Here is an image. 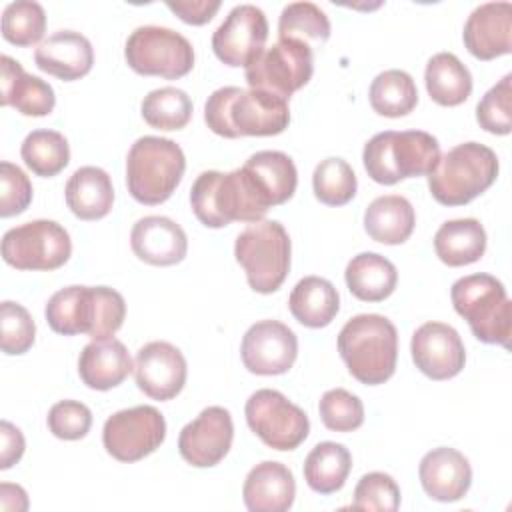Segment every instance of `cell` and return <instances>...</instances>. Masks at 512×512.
I'll return each instance as SVG.
<instances>
[{
	"label": "cell",
	"mask_w": 512,
	"mask_h": 512,
	"mask_svg": "<svg viewBox=\"0 0 512 512\" xmlns=\"http://www.w3.org/2000/svg\"><path fill=\"white\" fill-rule=\"evenodd\" d=\"M208 128L222 138L276 136L288 128V100L264 90L222 86L204 104Z\"/></svg>",
	"instance_id": "cell-1"
},
{
	"label": "cell",
	"mask_w": 512,
	"mask_h": 512,
	"mask_svg": "<svg viewBox=\"0 0 512 512\" xmlns=\"http://www.w3.org/2000/svg\"><path fill=\"white\" fill-rule=\"evenodd\" d=\"M194 216L206 228H224L230 222H258L270 204L254 182L252 174L240 166L232 172L206 170L190 188Z\"/></svg>",
	"instance_id": "cell-2"
},
{
	"label": "cell",
	"mask_w": 512,
	"mask_h": 512,
	"mask_svg": "<svg viewBox=\"0 0 512 512\" xmlns=\"http://www.w3.org/2000/svg\"><path fill=\"white\" fill-rule=\"evenodd\" d=\"M44 314L56 334H88L92 340H102L122 328L126 302L108 286H66L52 294Z\"/></svg>",
	"instance_id": "cell-3"
},
{
	"label": "cell",
	"mask_w": 512,
	"mask_h": 512,
	"mask_svg": "<svg viewBox=\"0 0 512 512\" xmlns=\"http://www.w3.org/2000/svg\"><path fill=\"white\" fill-rule=\"evenodd\" d=\"M338 352L358 382L366 386L384 384L396 370V326L380 314H358L342 326Z\"/></svg>",
	"instance_id": "cell-4"
},
{
	"label": "cell",
	"mask_w": 512,
	"mask_h": 512,
	"mask_svg": "<svg viewBox=\"0 0 512 512\" xmlns=\"http://www.w3.org/2000/svg\"><path fill=\"white\" fill-rule=\"evenodd\" d=\"M440 160L438 140L424 130L378 132L366 144L362 162L378 184H396L406 178L428 176Z\"/></svg>",
	"instance_id": "cell-5"
},
{
	"label": "cell",
	"mask_w": 512,
	"mask_h": 512,
	"mask_svg": "<svg viewBox=\"0 0 512 512\" xmlns=\"http://www.w3.org/2000/svg\"><path fill=\"white\" fill-rule=\"evenodd\" d=\"M498 156L480 142H464L440 156L428 174V188L444 206H464L488 190L498 176Z\"/></svg>",
	"instance_id": "cell-6"
},
{
	"label": "cell",
	"mask_w": 512,
	"mask_h": 512,
	"mask_svg": "<svg viewBox=\"0 0 512 512\" xmlns=\"http://www.w3.org/2000/svg\"><path fill=\"white\" fill-rule=\"evenodd\" d=\"M186 170L182 148L162 136L138 138L126 156V186L130 196L146 206L166 202Z\"/></svg>",
	"instance_id": "cell-7"
},
{
	"label": "cell",
	"mask_w": 512,
	"mask_h": 512,
	"mask_svg": "<svg viewBox=\"0 0 512 512\" xmlns=\"http://www.w3.org/2000/svg\"><path fill=\"white\" fill-rule=\"evenodd\" d=\"M454 310L484 344L508 346L512 334V304L504 284L490 274L462 276L450 290Z\"/></svg>",
	"instance_id": "cell-8"
},
{
	"label": "cell",
	"mask_w": 512,
	"mask_h": 512,
	"mask_svg": "<svg viewBox=\"0 0 512 512\" xmlns=\"http://www.w3.org/2000/svg\"><path fill=\"white\" fill-rule=\"evenodd\" d=\"M290 236L276 220L248 224L234 242L236 262L244 268L248 286L260 294L276 292L290 270Z\"/></svg>",
	"instance_id": "cell-9"
},
{
	"label": "cell",
	"mask_w": 512,
	"mask_h": 512,
	"mask_svg": "<svg viewBox=\"0 0 512 512\" xmlns=\"http://www.w3.org/2000/svg\"><path fill=\"white\" fill-rule=\"evenodd\" d=\"M124 58L142 76L176 80L194 68V48L186 36L166 26H138L126 40Z\"/></svg>",
	"instance_id": "cell-10"
},
{
	"label": "cell",
	"mask_w": 512,
	"mask_h": 512,
	"mask_svg": "<svg viewBox=\"0 0 512 512\" xmlns=\"http://www.w3.org/2000/svg\"><path fill=\"white\" fill-rule=\"evenodd\" d=\"M70 254V234L54 220H30L2 236V258L16 270H56Z\"/></svg>",
	"instance_id": "cell-11"
},
{
	"label": "cell",
	"mask_w": 512,
	"mask_h": 512,
	"mask_svg": "<svg viewBox=\"0 0 512 512\" xmlns=\"http://www.w3.org/2000/svg\"><path fill=\"white\" fill-rule=\"evenodd\" d=\"M314 72L312 48L294 38H282L246 66L250 88L270 92L288 100L296 90L306 86Z\"/></svg>",
	"instance_id": "cell-12"
},
{
	"label": "cell",
	"mask_w": 512,
	"mask_h": 512,
	"mask_svg": "<svg viewBox=\"0 0 512 512\" xmlns=\"http://www.w3.org/2000/svg\"><path fill=\"white\" fill-rule=\"evenodd\" d=\"M244 414L250 430L266 446L280 452L298 448L310 432L306 412L272 388H262L250 394Z\"/></svg>",
	"instance_id": "cell-13"
},
{
	"label": "cell",
	"mask_w": 512,
	"mask_h": 512,
	"mask_svg": "<svg viewBox=\"0 0 512 512\" xmlns=\"http://www.w3.org/2000/svg\"><path fill=\"white\" fill-rule=\"evenodd\" d=\"M166 438V420L154 406L142 404L114 412L102 428V444L118 462H138Z\"/></svg>",
	"instance_id": "cell-14"
},
{
	"label": "cell",
	"mask_w": 512,
	"mask_h": 512,
	"mask_svg": "<svg viewBox=\"0 0 512 512\" xmlns=\"http://www.w3.org/2000/svg\"><path fill=\"white\" fill-rule=\"evenodd\" d=\"M266 40V14L254 4H238L214 30L212 50L222 64L232 68H246L264 52Z\"/></svg>",
	"instance_id": "cell-15"
},
{
	"label": "cell",
	"mask_w": 512,
	"mask_h": 512,
	"mask_svg": "<svg viewBox=\"0 0 512 512\" xmlns=\"http://www.w3.org/2000/svg\"><path fill=\"white\" fill-rule=\"evenodd\" d=\"M240 356L248 372L258 376L286 374L298 356L296 334L278 320H260L242 336Z\"/></svg>",
	"instance_id": "cell-16"
},
{
	"label": "cell",
	"mask_w": 512,
	"mask_h": 512,
	"mask_svg": "<svg viewBox=\"0 0 512 512\" xmlns=\"http://www.w3.org/2000/svg\"><path fill=\"white\" fill-rule=\"evenodd\" d=\"M232 440L234 424L230 412L222 406H208L180 430L178 452L188 464L210 468L230 452Z\"/></svg>",
	"instance_id": "cell-17"
},
{
	"label": "cell",
	"mask_w": 512,
	"mask_h": 512,
	"mask_svg": "<svg viewBox=\"0 0 512 512\" xmlns=\"http://www.w3.org/2000/svg\"><path fill=\"white\" fill-rule=\"evenodd\" d=\"M188 376V366L184 354L170 342L154 340L144 344L136 352L134 378L136 386L154 400L176 398Z\"/></svg>",
	"instance_id": "cell-18"
},
{
	"label": "cell",
	"mask_w": 512,
	"mask_h": 512,
	"mask_svg": "<svg viewBox=\"0 0 512 512\" xmlns=\"http://www.w3.org/2000/svg\"><path fill=\"white\" fill-rule=\"evenodd\" d=\"M410 352L416 368L432 380L454 378L466 364V350L460 334L444 322H426L416 328Z\"/></svg>",
	"instance_id": "cell-19"
},
{
	"label": "cell",
	"mask_w": 512,
	"mask_h": 512,
	"mask_svg": "<svg viewBox=\"0 0 512 512\" xmlns=\"http://www.w3.org/2000/svg\"><path fill=\"white\" fill-rule=\"evenodd\" d=\"M466 50L478 60H494L512 52V4L486 2L476 6L462 32Z\"/></svg>",
	"instance_id": "cell-20"
},
{
	"label": "cell",
	"mask_w": 512,
	"mask_h": 512,
	"mask_svg": "<svg viewBox=\"0 0 512 512\" xmlns=\"http://www.w3.org/2000/svg\"><path fill=\"white\" fill-rule=\"evenodd\" d=\"M424 492L438 502L460 500L472 484V468L468 458L456 448L440 446L424 454L418 466Z\"/></svg>",
	"instance_id": "cell-21"
},
{
	"label": "cell",
	"mask_w": 512,
	"mask_h": 512,
	"mask_svg": "<svg viewBox=\"0 0 512 512\" xmlns=\"http://www.w3.org/2000/svg\"><path fill=\"white\" fill-rule=\"evenodd\" d=\"M132 252L146 264L172 266L184 260L188 238L180 224L166 216H144L130 232Z\"/></svg>",
	"instance_id": "cell-22"
},
{
	"label": "cell",
	"mask_w": 512,
	"mask_h": 512,
	"mask_svg": "<svg viewBox=\"0 0 512 512\" xmlns=\"http://www.w3.org/2000/svg\"><path fill=\"white\" fill-rule=\"evenodd\" d=\"M34 62L42 72L72 82L92 70L94 50L84 34L58 30L40 42L34 52Z\"/></svg>",
	"instance_id": "cell-23"
},
{
	"label": "cell",
	"mask_w": 512,
	"mask_h": 512,
	"mask_svg": "<svg viewBox=\"0 0 512 512\" xmlns=\"http://www.w3.org/2000/svg\"><path fill=\"white\" fill-rule=\"evenodd\" d=\"M296 482L288 466L274 460L256 464L242 486V498L250 512H286L294 504Z\"/></svg>",
	"instance_id": "cell-24"
},
{
	"label": "cell",
	"mask_w": 512,
	"mask_h": 512,
	"mask_svg": "<svg viewBox=\"0 0 512 512\" xmlns=\"http://www.w3.org/2000/svg\"><path fill=\"white\" fill-rule=\"evenodd\" d=\"M2 106H12L24 116H48L54 110V88L38 76L24 72L22 64L10 56H0Z\"/></svg>",
	"instance_id": "cell-25"
},
{
	"label": "cell",
	"mask_w": 512,
	"mask_h": 512,
	"mask_svg": "<svg viewBox=\"0 0 512 512\" xmlns=\"http://www.w3.org/2000/svg\"><path fill=\"white\" fill-rule=\"evenodd\" d=\"M134 370L126 346L112 338L92 340L86 344L78 358V374L92 390H110L122 384Z\"/></svg>",
	"instance_id": "cell-26"
},
{
	"label": "cell",
	"mask_w": 512,
	"mask_h": 512,
	"mask_svg": "<svg viewBox=\"0 0 512 512\" xmlns=\"http://www.w3.org/2000/svg\"><path fill=\"white\" fill-rule=\"evenodd\" d=\"M66 204L80 220H100L114 204V188L106 170L98 166L78 168L66 182Z\"/></svg>",
	"instance_id": "cell-27"
},
{
	"label": "cell",
	"mask_w": 512,
	"mask_h": 512,
	"mask_svg": "<svg viewBox=\"0 0 512 512\" xmlns=\"http://www.w3.org/2000/svg\"><path fill=\"white\" fill-rule=\"evenodd\" d=\"M416 224V212L412 204L398 194L374 198L364 212L366 234L388 246L402 244L410 238Z\"/></svg>",
	"instance_id": "cell-28"
},
{
	"label": "cell",
	"mask_w": 512,
	"mask_h": 512,
	"mask_svg": "<svg viewBox=\"0 0 512 512\" xmlns=\"http://www.w3.org/2000/svg\"><path fill=\"white\" fill-rule=\"evenodd\" d=\"M288 308L302 326L324 328L336 318L340 310V296L330 280L304 276L292 288Z\"/></svg>",
	"instance_id": "cell-29"
},
{
	"label": "cell",
	"mask_w": 512,
	"mask_h": 512,
	"mask_svg": "<svg viewBox=\"0 0 512 512\" xmlns=\"http://www.w3.org/2000/svg\"><path fill=\"white\" fill-rule=\"evenodd\" d=\"M344 278L348 290L358 300L382 302L394 292L398 284V270L388 258L376 252H362L348 262Z\"/></svg>",
	"instance_id": "cell-30"
},
{
	"label": "cell",
	"mask_w": 512,
	"mask_h": 512,
	"mask_svg": "<svg viewBox=\"0 0 512 512\" xmlns=\"http://www.w3.org/2000/svg\"><path fill=\"white\" fill-rule=\"evenodd\" d=\"M436 256L448 266H468L486 252V230L476 218L444 222L434 234Z\"/></svg>",
	"instance_id": "cell-31"
},
{
	"label": "cell",
	"mask_w": 512,
	"mask_h": 512,
	"mask_svg": "<svg viewBox=\"0 0 512 512\" xmlns=\"http://www.w3.org/2000/svg\"><path fill=\"white\" fill-rule=\"evenodd\" d=\"M244 168L252 174L270 206L284 204L294 196L298 172L288 154L280 150H260L246 160Z\"/></svg>",
	"instance_id": "cell-32"
},
{
	"label": "cell",
	"mask_w": 512,
	"mask_h": 512,
	"mask_svg": "<svg viewBox=\"0 0 512 512\" xmlns=\"http://www.w3.org/2000/svg\"><path fill=\"white\" fill-rule=\"evenodd\" d=\"M430 98L440 106H458L472 94V74L452 52L434 54L424 70Z\"/></svg>",
	"instance_id": "cell-33"
},
{
	"label": "cell",
	"mask_w": 512,
	"mask_h": 512,
	"mask_svg": "<svg viewBox=\"0 0 512 512\" xmlns=\"http://www.w3.org/2000/svg\"><path fill=\"white\" fill-rule=\"evenodd\" d=\"M352 470V456L344 444L320 442L304 460V480L318 494L338 492Z\"/></svg>",
	"instance_id": "cell-34"
},
{
	"label": "cell",
	"mask_w": 512,
	"mask_h": 512,
	"mask_svg": "<svg viewBox=\"0 0 512 512\" xmlns=\"http://www.w3.org/2000/svg\"><path fill=\"white\" fill-rule=\"evenodd\" d=\"M368 100L376 114L386 118H400L416 108L418 88L408 72L390 68L372 80Z\"/></svg>",
	"instance_id": "cell-35"
},
{
	"label": "cell",
	"mask_w": 512,
	"mask_h": 512,
	"mask_svg": "<svg viewBox=\"0 0 512 512\" xmlns=\"http://www.w3.org/2000/svg\"><path fill=\"white\" fill-rule=\"evenodd\" d=\"M24 164L42 178L56 176L70 162V146L56 130H32L20 148Z\"/></svg>",
	"instance_id": "cell-36"
},
{
	"label": "cell",
	"mask_w": 512,
	"mask_h": 512,
	"mask_svg": "<svg viewBox=\"0 0 512 512\" xmlns=\"http://www.w3.org/2000/svg\"><path fill=\"white\" fill-rule=\"evenodd\" d=\"M140 112L144 122L156 130H180L192 118V100L184 90L164 86L144 96Z\"/></svg>",
	"instance_id": "cell-37"
},
{
	"label": "cell",
	"mask_w": 512,
	"mask_h": 512,
	"mask_svg": "<svg viewBox=\"0 0 512 512\" xmlns=\"http://www.w3.org/2000/svg\"><path fill=\"white\" fill-rule=\"evenodd\" d=\"M278 36L310 42H326L330 36V20L326 12L312 2H292L282 8L278 20Z\"/></svg>",
	"instance_id": "cell-38"
},
{
	"label": "cell",
	"mask_w": 512,
	"mask_h": 512,
	"mask_svg": "<svg viewBox=\"0 0 512 512\" xmlns=\"http://www.w3.org/2000/svg\"><path fill=\"white\" fill-rule=\"evenodd\" d=\"M314 196L326 206H344L356 196L358 180L352 166L342 158L322 160L312 174Z\"/></svg>",
	"instance_id": "cell-39"
},
{
	"label": "cell",
	"mask_w": 512,
	"mask_h": 512,
	"mask_svg": "<svg viewBox=\"0 0 512 512\" xmlns=\"http://www.w3.org/2000/svg\"><path fill=\"white\" fill-rule=\"evenodd\" d=\"M46 12L34 0L10 2L2 12V36L14 46H32L42 40Z\"/></svg>",
	"instance_id": "cell-40"
},
{
	"label": "cell",
	"mask_w": 512,
	"mask_h": 512,
	"mask_svg": "<svg viewBox=\"0 0 512 512\" xmlns=\"http://www.w3.org/2000/svg\"><path fill=\"white\" fill-rule=\"evenodd\" d=\"M318 412L322 424L332 432H352L364 422L362 400L344 388H332L324 392L318 404Z\"/></svg>",
	"instance_id": "cell-41"
},
{
	"label": "cell",
	"mask_w": 512,
	"mask_h": 512,
	"mask_svg": "<svg viewBox=\"0 0 512 512\" xmlns=\"http://www.w3.org/2000/svg\"><path fill=\"white\" fill-rule=\"evenodd\" d=\"M512 76L506 74L494 84L476 106V120L480 128L490 134L506 136L512 130Z\"/></svg>",
	"instance_id": "cell-42"
},
{
	"label": "cell",
	"mask_w": 512,
	"mask_h": 512,
	"mask_svg": "<svg viewBox=\"0 0 512 512\" xmlns=\"http://www.w3.org/2000/svg\"><path fill=\"white\" fill-rule=\"evenodd\" d=\"M350 506L354 510L394 512L400 506V488L390 474L368 472L358 480Z\"/></svg>",
	"instance_id": "cell-43"
},
{
	"label": "cell",
	"mask_w": 512,
	"mask_h": 512,
	"mask_svg": "<svg viewBox=\"0 0 512 512\" xmlns=\"http://www.w3.org/2000/svg\"><path fill=\"white\" fill-rule=\"evenodd\" d=\"M0 330H2V352L16 356L32 348L36 338V324L30 312L18 304L4 300L0 304Z\"/></svg>",
	"instance_id": "cell-44"
},
{
	"label": "cell",
	"mask_w": 512,
	"mask_h": 512,
	"mask_svg": "<svg viewBox=\"0 0 512 512\" xmlns=\"http://www.w3.org/2000/svg\"><path fill=\"white\" fill-rule=\"evenodd\" d=\"M48 428L60 440H80L92 426V412L78 400H60L48 412Z\"/></svg>",
	"instance_id": "cell-45"
},
{
	"label": "cell",
	"mask_w": 512,
	"mask_h": 512,
	"mask_svg": "<svg viewBox=\"0 0 512 512\" xmlns=\"http://www.w3.org/2000/svg\"><path fill=\"white\" fill-rule=\"evenodd\" d=\"M32 202V182L12 162L0 164V216L22 214Z\"/></svg>",
	"instance_id": "cell-46"
},
{
	"label": "cell",
	"mask_w": 512,
	"mask_h": 512,
	"mask_svg": "<svg viewBox=\"0 0 512 512\" xmlns=\"http://www.w3.org/2000/svg\"><path fill=\"white\" fill-rule=\"evenodd\" d=\"M166 6L186 24L202 26L214 18L220 10L218 0H168Z\"/></svg>",
	"instance_id": "cell-47"
},
{
	"label": "cell",
	"mask_w": 512,
	"mask_h": 512,
	"mask_svg": "<svg viewBox=\"0 0 512 512\" xmlns=\"http://www.w3.org/2000/svg\"><path fill=\"white\" fill-rule=\"evenodd\" d=\"M24 436L20 428L10 424L8 420L0 422V468L8 470L12 464H16L24 454Z\"/></svg>",
	"instance_id": "cell-48"
},
{
	"label": "cell",
	"mask_w": 512,
	"mask_h": 512,
	"mask_svg": "<svg viewBox=\"0 0 512 512\" xmlns=\"http://www.w3.org/2000/svg\"><path fill=\"white\" fill-rule=\"evenodd\" d=\"M0 508L2 510H16L22 512L28 508V496L22 486L18 484H0Z\"/></svg>",
	"instance_id": "cell-49"
}]
</instances>
